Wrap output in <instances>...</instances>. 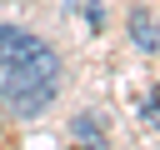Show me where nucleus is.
Listing matches in <instances>:
<instances>
[{
  "mask_svg": "<svg viewBox=\"0 0 160 150\" xmlns=\"http://www.w3.org/2000/svg\"><path fill=\"white\" fill-rule=\"evenodd\" d=\"M130 30H135V45H140V50H160V30H155V20H150L145 10L130 15Z\"/></svg>",
  "mask_w": 160,
  "mask_h": 150,
  "instance_id": "obj_2",
  "label": "nucleus"
},
{
  "mask_svg": "<svg viewBox=\"0 0 160 150\" xmlns=\"http://www.w3.org/2000/svg\"><path fill=\"white\" fill-rule=\"evenodd\" d=\"M55 95H60V55L40 35L20 25H0V110L30 120L45 115Z\"/></svg>",
  "mask_w": 160,
  "mask_h": 150,
  "instance_id": "obj_1",
  "label": "nucleus"
},
{
  "mask_svg": "<svg viewBox=\"0 0 160 150\" xmlns=\"http://www.w3.org/2000/svg\"><path fill=\"white\" fill-rule=\"evenodd\" d=\"M145 120H150V125H160V95H150V100H145Z\"/></svg>",
  "mask_w": 160,
  "mask_h": 150,
  "instance_id": "obj_3",
  "label": "nucleus"
}]
</instances>
